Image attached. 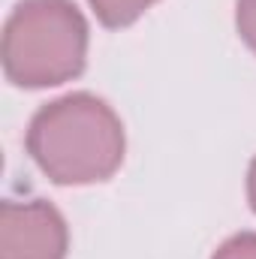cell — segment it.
Instances as JSON below:
<instances>
[{
    "label": "cell",
    "instance_id": "cell-1",
    "mask_svg": "<svg viewBox=\"0 0 256 259\" xmlns=\"http://www.w3.org/2000/svg\"><path fill=\"white\" fill-rule=\"evenodd\" d=\"M24 145L49 181L61 187H84L100 184L121 169L127 136L106 100L75 91L36 109Z\"/></svg>",
    "mask_w": 256,
    "mask_h": 259
},
{
    "label": "cell",
    "instance_id": "cell-2",
    "mask_svg": "<svg viewBox=\"0 0 256 259\" xmlns=\"http://www.w3.org/2000/svg\"><path fill=\"white\" fill-rule=\"evenodd\" d=\"M88 21L72 0H18L3 27V72L18 88H58L84 72Z\"/></svg>",
    "mask_w": 256,
    "mask_h": 259
},
{
    "label": "cell",
    "instance_id": "cell-3",
    "mask_svg": "<svg viewBox=\"0 0 256 259\" xmlns=\"http://www.w3.org/2000/svg\"><path fill=\"white\" fill-rule=\"evenodd\" d=\"M69 229L64 214L46 202H3L0 205V259H66Z\"/></svg>",
    "mask_w": 256,
    "mask_h": 259
},
{
    "label": "cell",
    "instance_id": "cell-4",
    "mask_svg": "<svg viewBox=\"0 0 256 259\" xmlns=\"http://www.w3.org/2000/svg\"><path fill=\"white\" fill-rule=\"evenodd\" d=\"M88 3L103 27L121 30V27H130L133 21H139L157 0H88Z\"/></svg>",
    "mask_w": 256,
    "mask_h": 259
},
{
    "label": "cell",
    "instance_id": "cell-5",
    "mask_svg": "<svg viewBox=\"0 0 256 259\" xmlns=\"http://www.w3.org/2000/svg\"><path fill=\"white\" fill-rule=\"evenodd\" d=\"M211 259H256V232H238L226 238Z\"/></svg>",
    "mask_w": 256,
    "mask_h": 259
},
{
    "label": "cell",
    "instance_id": "cell-6",
    "mask_svg": "<svg viewBox=\"0 0 256 259\" xmlns=\"http://www.w3.org/2000/svg\"><path fill=\"white\" fill-rule=\"evenodd\" d=\"M235 27H238V36L247 42V49L256 55V0L235 3Z\"/></svg>",
    "mask_w": 256,
    "mask_h": 259
},
{
    "label": "cell",
    "instance_id": "cell-7",
    "mask_svg": "<svg viewBox=\"0 0 256 259\" xmlns=\"http://www.w3.org/2000/svg\"><path fill=\"white\" fill-rule=\"evenodd\" d=\"M247 202L256 211V157L250 160V169H247Z\"/></svg>",
    "mask_w": 256,
    "mask_h": 259
}]
</instances>
